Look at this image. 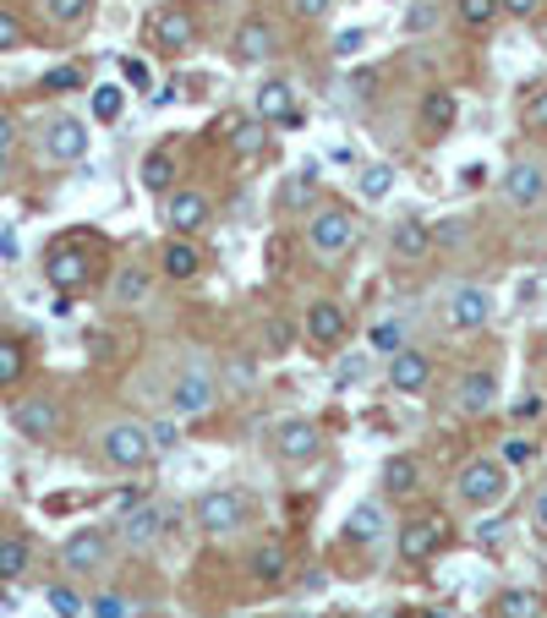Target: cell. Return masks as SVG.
Instances as JSON below:
<instances>
[{
    "mask_svg": "<svg viewBox=\"0 0 547 618\" xmlns=\"http://www.w3.org/2000/svg\"><path fill=\"white\" fill-rule=\"evenodd\" d=\"M465 241V219H438L432 225V247H460Z\"/></svg>",
    "mask_w": 547,
    "mask_h": 618,
    "instance_id": "obj_45",
    "label": "cell"
},
{
    "mask_svg": "<svg viewBox=\"0 0 547 618\" xmlns=\"http://www.w3.org/2000/svg\"><path fill=\"white\" fill-rule=\"evenodd\" d=\"M498 460H504V465H510V470H515V465H526V460H532V444H521V438H510V444L498 449Z\"/></svg>",
    "mask_w": 547,
    "mask_h": 618,
    "instance_id": "obj_50",
    "label": "cell"
},
{
    "mask_svg": "<svg viewBox=\"0 0 547 618\" xmlns=\"http://www.w3.org/2000/svg\"><path fill=\"white\" fill-rule=\"evenodd\" d=\"M208 219H214V203H208L203 192H186V186H181V192H175V186L164 192V225H170L175 236H197Z\"/></svg>",
    "mask_w": 547,
    "mask_h": 618,
    "instance_id": "obj_11",
    "label": "cell"
},
{
    "mask_svg": "<svg viewBox=\"0 0 547 618\" xmlns=\"http://www.w3.org/2000/svg\"><path fill=\"white\" fill-rule=\"evenodd\" d=\"M296 116V88L285 77L258 83V121H290Z\"/></svg>",
    "mask_w": 547,
    "mask_h": 618,
    "instance_id": "obj_26",
    "label": "cell"
},
{
    "mask_svg": "<svg viewBox=\"0 0 547 618\" xmlns=\"http://www.w3.org/2000/svg\"><path fill=\"white\" fill-rule=\"evenodd\" d=\"M159 274L164 280H197L203 274V247L192 236H175L164 252H159Z\"/></svg>",
    "mask_w": 547,
    "mask_h": 618,
    "instance_id": "obj_22",
    "label": "cell"
},
{
    "mask_svg": "<svg viewBox=\"0 0 547 618\" xmlns=\"http://www.w3.org/2000/svg\"><path fill=\"white\" fill-rule=\"evenodd\" d=\"M219 372H214V361L208 356H186L181 367H175V378H170V389H164V405H170V416L175 422H192V416H208L214 405H219Z\"/></svg>",
    "mask_w": 547,
    "mask_h": 618,
    "instance_id": "obj_1",
    "label": "cell"
},
{
    "mask_svg": "<svg viewBox=\"0 0 547 618\" xmlns=\"http://www.w3.org/2000/svg\"><path fill=\"white\" fill-rule=\"evenodd\" d=\"M264 143H269V138H264V121H258V116L230 127V149H236L242 159H258V154H264Z\"/></svg>",
    "mask_w": 547,
    "mask_h": 618,
    "instance_id": "obj_33",
    "label": "cell"
},
{
    "mask_svg": "<svg viewBox=\"0 0 547 618\" xmlns=\"http://www.w3.org/2000/svg\"><path fill=\"white\" fill-rule=\"evenodd\" d=\"M148 44L164 50V55H186V50L197 44L192 11H186V6H159V11L148 17Z\"/></svg>",
    "mask_w": 547,
    "mask_h": 618,
    "instance_id": "obj_7",
    "label": "cell"
},
{
    "mask_svg": "<svg viewBox=\"0 0 547 618\" xmlns=\"http://www.w3.org/2000/svg\"><path fill=\"white\" fill-rule=\"evenodd\" d=\"M454 127V94H443V88H432V94H421V132H449Z\"/></svg>",
    "mask_w": 547,
    "mask_h": 618,
    "instance_id": "obj_28",
    "label": "cell"
},
{
    "mask_svg": "<svg viewBox=\"0 0 547 618\" xmlns=\"http://www.w3.org/2000/svg\"><path fill=\"white\" fill-rule=\"evenodd\" d=\"M164 525H170V514H164L159 503H142V509H127V514H121V531H116V536H121L127 547H153V542L164 536Z\"/></svg>",
    "mask_w": 547,
    "mask_h": 618,
    "instance_id": "obj_19",
    "label": "cell"
},
{
    "mask_svg": "<svg viewBox=\"0 0 547 618\" xmlns=\"http://www.w3.org/2000/svg\"><path fill=\"white\" fill-rule=\"evenodd\" d=\"M307 334H312V345H318V350H340V345H345V334H351V317H345L340 302L318 296V302L307 307Z\"/></svg>",
    "mask_w": 547,
    "mask_h": 618,
    "instance_id": "obj_15",
    "label": "cell"
},
{
    "mask_svg": "<svg viewBox=\"0 0 547 618\" xmlns=\"http://www.w3.org/2000/svg\"><path fill=\"white\" fill-rule=\"evenodd\" d=\"M0 181H6V154H0Z\"/></svg>",
    "mask_w": 547,
    "mask_h": 618,
    "instance_id": "obj_57",
    "label": "cell"
},
{
    "mask_svg": "<svg viewBox=\"0 0 547 618\" xmlns=\"http://www.w3.org/2000/svg\"><path fill=\"white\" fill-rule=\"evenodd\" d=\"M406 28H410V33L438 28V6H432V0H410V6H406Z\"/></svg>",
    "mask_w": 547,
    "mask_h": 618,
    "instance_id": "obj_43",
    "label": "cell"
},
{
    "mask_svg": "<svg viewBox=\"0 0 547 618\" xmlns=\"http://www.w3.org/2000/svg\"><path fill=\"white\" fill-rule=\"evenodd\" d=\"M137 603L132 597H121V592H99L94 603H88V618H132Z\"/></svg>",
    "mask_w": 547,
    "mask_h": 618,
    "instance_id": "obj_38",
    "label": "cell"
},
{
    "mask_svg": "<svg viewBox=\"0 0 547 618\" xmlns=\"http://www.w3.org/2000/svg\"><path fill=\"white\" fill-rule=\"evenodd\" d=\"M274 455L285 465H307L323 455V433H318V422H307V416H285L279 427H274Z\"/></svg>",
    "mask_w": 547,
    "mask_h": 618,
    "instance_id": "obj_8",
    "label": "cell"
},
{
    "mask_svg": "<svg viewBox=\"0 0 547 618\" xmlns=\"http://www.w3.org/2000/svg\"><path fill=\"white\" fill-rule=\"evenodd\" d=\"M532 531L547 542V487H537V498H532Z\"/></svg>",
    "mask_w": 547,
    "mask_h": 618,
    "instance_id": "obj_52",
    "label": "cell"
},
{
    "mask_svg": "<svg viewBox=\"0 0 547 618\" xmlns=\"http://www.w3.org/2000/svg\"><path fill=\"white\" fill-rule=\"evenodd\" d=\"M88 99H94V121H105V127L127 116V88H121V83H99Z\"/></svg>",
    "mask_w": 547,
    "mask_h": 618,
    "instance_id": "obj_30",
    "label": "cell"
},
{
    "mask_svg": "<svg viewBox=\"0 0 547 618\" xmlns=\"http://www.w3.org/2000/svg\"><path fill=\"white\" fill-rule=\"evenodd\" d=\"M279 55V33H274V22L264 17H247L242 28H236V61H247V66H264Z\"/></svg>",
    "mask_w": 547,
    "mask_h": 618,
    "instance_id": "obj_18",
    "label": "cell"
},
{
    "mask_svg": "<svg viewBox=\"0 0 547 618\" xmlns=\"http://www.w3.org/2000/svg\"><path fill=\"white\" fill-rule=\"evenodd\" d=\"M11 143H17V121H11V116H6V110H0V154H6V149H11Z\"/></svg>",
    "mask_w": 547,
    "mask_h": 618,
    "instance_id": "obj_56",
    "label": "cell"
},
{
    "mask_svg": "<svg viewBox=\"0 0 547 618\" xmlns=\"http://www.w3.org/2000/svg\"><path fill=\"white\" fill-rule=\"evenodd\" d=\"M362 372H367V356L345 350V356H340V367H334V389H351V383H362Z\"/></svg>",
    "mask_w": 547,
    "mask_h": 618,
    "instance_id": "obj_41",
    "label": "cell"
},
{
    "mask_svg": "<svg viewBox=\"0 0 547 618\" xmlns=\"http://www.w3.org/2000/svg\"><path fill=\"white\" fill-rule=\"evenodd\" d=\"M307 197H312V181H307V175H301V181H290V186H285V203H296V208H301V203H307Z\"/></svg>",
    "mask_w": 547,
    "mask_h": 618,
    "instance_id": "obj_53",
    "label": "cell"
},
{
    "mask_svg": "<svg viewBox=\"0 0 547 618\" xmlns=\"http://www.w3.org/2000/svg\"><path fill=\"white\" fill-rule=\"evenodd\" d=\"M378 481H384L389 498H416V487H421V460H416V455H389L384 470H378Z\"/></svg>",
    "mask_w": 547,
    "mask_h": 618,
    "instance_id": "obj_24",
    "label": "cell"
},
{
    "mask_svg": "<svg viewBox=\"0 0 547 618\" xmlns=\"http://www.w3.org/2000/svg\"><path fill=\"white\" fill-rule=\"evenodd\" d=\"M395 547H400V559H406V564L432 559V553L443 547V520H406V525H400V536H395Z\"/></svg>",
    "mask_w": 547,
    "mask_h": 618,
    "instance_id": "obj_20",
    "label": "cell"
},
{
    "mask_svg": "<svg viewBox=\"0 0 547 618\" xmlns=\"http://www.w3.org/2000/svg\"><path fill=\"white\" fill-rule=\"evenodd\" d=\"M498 6H504L510 17H537V11H543V0H498Z\"/></svg>",
    "mask_w": 547,
    "mask_h": 618,
    "instance_id": "obj_54",
    "label": "cell"
},
{
    "mask_svg": "<svg viewBox=\"0 0 547 618\" xmlns=\"http://www.w3.org/2000/svg\"><path fill=\"white\" fill-rule=\"evenodd\" d=\"M148 438H153V449H175V444H181L175 416H170V422H148Z\"/></svg>",
    "mask_w": 547,
    "mask_h": 618,
    "instance_id": "obj_47",
    "label": "cell"
},
{
    "mask_svg": "<svg viewBox=\"0 0 547 618\" xmlns=\"http://www.w3.org/2000/svg\"><path fill=\"white\" fill-rule=\"evenodd\" d=\"M192 520H197V531H208V536H236V531L253 520V503H247L236 487H208V492L192 503Z\"/></svg>",
    "mask_w": 547,
    "mask_h": 618,
    "instance_id": "obj_4",
    "label": "cell"
},
{
    "mask_svg": "<svg viewBox=\"0 0 547 618\" xmlns=\"http://www.w3.org/2000/svg\"><path fill=\"white\" fill-rule=\"evenodd\" d=\"M247 570H253V581H264V586H274V581H285V570H290V553H285V542H253V553H247Z\"/></svg>",
    "mask_w": 547,
    "mask_h": 618,
    "instance_id": "obj_25",
    "label": "cell"
},
{
    "mask_svg": "<svg viewBox=\"0 0 547 618\" xmlns=\"http://www.w3.org/2000/svg\"><path fill=\"white\" fill-rule=\"evenodd\" d=\"M148 291H153L148 263H121V269H116V280H110V302H116V307H142V302H148Z\"/></svg>",
    "mask_w": 547,
    "mask_h": 618,
    "instance_id": "obj_23",
    "label": "cell"
},
{
    "mask_svg": "<svg viewBox=\"0 0 547 618\" xmlns=\"http://www.w3.org/2000/svg\"><path fill=\"white\" fill-rule=\"evenodd\" d=\"M44 154L55 159V164H77V159L88 154V127L77 116H55L44 127Z\"/></svg>",
    "mask_w": 547,
    "mask_h": 618,
    "instance_id": "obj_16",
    "label": "cell"
},
{
    "mask_svg": "<svg viewBox=\"0 0 547 618\" xmlns=\"http://www.w3.org/2000/svg\"><path fill=\"white\" fill-rule=\"evenodd\" d=\"M427 383H432V356H427V350H416V345H400V350L389 356V389H395V394H410V400H421V394H427Z\"/></svg>",
    "mask_w": 547,
    "mask_h": 618,
    "instance_id": "obj_10",
    "label": "cell"
},
{
    "mask_svg": "<svg viewBox=\"0 0 547 618\" xmlns=\"http://www.w3.org/2000/svg\"><path fill=\"white\" fill-rule=\"evenodd\" d=\"M362 44H367V33H362V28H345V33L334 39V55H356Z\"/></svg>",
    "mask_w": 547,
    "mask_h": 618,
    "instance_id": "obj_51",
    "label": "cell"
},
{
    "mask_svg": "<svg viewBox=\"0 0 547 618\" xmlns=\"http://www.w3.org/2000/svg\"><path fill=\"white\" fill-rule=\"evenodd\" d=\"M6 50H22V22L11 17V11H0V55Z\"/></svg>",
    "mask_w": 547,
    "mask_h": 618,
    "instance_id": "obj_48",
    "label": "cell"
},
{
    "mask_svg": "<svg viewBox=\"0 0 547 618\" xmlns=\"http://www.w3.org/2000/svg\"><path fill=\"white\" fill-rule=\"evenodd\" d=\"M22 378V350L11 339H0V383H17Z\"/></svg>",
    "mask_w": 547,
    "mask_h": 618,
    "instance_id": "obj_46",
    "label": "cell"
},
{
    "mask_svg": "<svg viewBox=\"0 0 547 618\" xmlns=\"http://www.w3.org/2000/svg\"><path fill=\"white\" fill-rule=\"evenodd\" d=\"M290 339H296L290 317H269V328H264V345H269V356H285V350H290Z\"/></svg>",
    "mask_w": 547,
    "mask_h": 618,
    "instance_id": "obj_42",
    "label": "cell"
},
{
    "mask_svg": "<svg viewBox=\"0 0 547 618\" xmlns=\"http://www.w3.org/2000/svg\"><path fill=\"white\" fill-rule=\"evenodd\" d=\"M44 274H50V285H55V291H83V285L94 280V263H88V252H83V247H55V252H50V263H44Z\"/></svg>",
    "mask_w": 547,
    "mask_h": 618,
    "instance_id": "obj_17",
    "label": "cell"
},
{
    "mask_svg": "<svg viewBox=\"0 0 547 618\" xmlns=\"http://www.w3.org/2000/svg\"><path fill=\"white\" fill-rule=\"evenodd\" d=\"M290 11H296L301 22H318V17H329V11H334V0H290Z\"/></svg>",
    "mask_w": 547,
    "mask_h": 618,
    "instance_id": "obj_49",
    "label": "cell"
},
{
    "mask_svg": "<svg viewBox=\"0 0 547 618\" xmlns=\"http://www.w3.org/2000/svg\"><path fill=\"white\" fill-rule=\"evenodd\" d=\"M493 405H498V378L487 367H471V372L454 378V411L460 416H487Z\"/></svg>",
    "mask_w": 547,
    "mask_h": 618,
    "instance_id": "obj_12",
    "label": "cell"
},
{
    "mask_svg": "<svg viewBox=\"0 0 547 618\" xmlns=\"http://www.w3.org/2000/svg\"><path fill=\"white\" fill-rule=\"evenodd\" d=\"M44 603H50V614L55 618H88V603H83L72 586H50V597H44Z\"/></svg>",
    "mask_w": 547,
    "mask_h": 618,
    "instance_id": "obj_39",
    "label": "cell"
},
{
    "mask_svg": "<svg viewBox=\"0 0 547 618\" xmlns=\"http://www.w3.org/2000/svg\"><path fill=\"white\" fill-rule=\"evenodd\" d=\"M61 564H66L72 575H94V570H105V564H110V536H105L99 525L72 531L66 547H61Z\"/></svg>",
    "mask_w": 547,
    "mask_h": 618,
    "instance_id": "obj_9",
    "label": "cell"
},
{
    "mask_svg": "<svg viewBox=\"0 0 547 618\" xmlns=\"http://www.w3.org/2000/svg\"><path fill=\"white\" fill-rule=\"evenodd\" d=\"M547 603L537 592H526V586H515V592H504L498 597V618H543Z\"/></svg>",
    "mask_w": 547,
    "mask_h": 618,
    "instance_id": "obj_31",
    "label": "cell"
},
{
    "mask_svg": "<svg viewBox=\"0 0 547 618\" xmlns=\"http://www.w3.org/2000/svg\"><path fill=\"white\" fill-rule=\"evenodd\" d=\"M389 186H395V164H362L356 170V197L362 203H384Z\"/></svg>",
    "mask_w": 547,
    "mask_h": 618,
    "instance_id": "obj_29",
    "label": "cell"
},
{
    "mask_svg": "<svg viewBox=\"0 0 547 618\" xmlns=\"http://www.w3.org/2000/svg\"><path fill=\"white\" fill-rule=\"evenodd\" d=\"M142 186H148V192H170V186H175V159L170 154L142 159Z\"/></svg>",
    "mask_w": 547,
    "mask_h": 618,
    "instance_id": "obj_35",
    "label": "cell"
},
{
    "mask_svg": "<svg viewBox=\"0 0 547 618\" xmlns=\"http://www.w3.org/2000/svg\"><path fill=\"white\" fill-rule=\"evenodd\" d=\"M99 455L105 465H116V470H137V465L153 460V438H148V427L142 422H110L105 433H99Z\"/></svg>",
    "mask_w": 547,
    "mask_h": 618,
    "instance_id": "obj_6",
    "label": "cell"
},
{
    "mask_svg": "<svg viewBox=\"0 0 547 618\" xmlns=\"http://www.w3.org/2000/svg\"><path fill=\"white\" fill-rule=\"evenodd\" d=\"M88 77H83V66H55V72H44V88L50 94H72V88H83Z\"/></svg>",
    "mask_w": 547,
    "mask_h": 618,
    "instance_id": "obj_40",
    "label": "cell"
},
{
    "mask_svg": "<svg viewBox=\"0 0 547 618\" xmlns=\"http://www.w3.org/2000/svg\"><path fill=\"white\" fill-rule=\"evenodd\" d=\"M482 181H487V164H465L460 170V186H482Z\"/></svg>",
    "mask_w": 547,
    "mask_h": 618,
    "instance_id": "obj_55",
    "label": "cell"
},
{
    "mask_svg": "<svg viewBox=\"0 0 547 618\" xmlns=\"http://www.w3.org/2000/svg\"><path fill=\"white\" fill-rule=\"evenodd\" d=\"M504 197L515 203V208H537L547 197V170L543 159H515L510 170H504Z\"/></svg>",
    "mask_w": 547,
    "mask_h": 618,
    "instance_id": "obj_14",
    "label": "cell"
},
{
    "mask_svg": "<svg viewBox=\"0 0 547 618\" xmlns=\"http://www.w3.org/2000/svg\"><path fill=\"white\" fill-rule=\"evenodd\" d=\"M510 465L498 460V455H476V460L460 465V476H454V498L465 503V509H493V503H504L510 498Z\"/></svg>",
    "mask_w": 547,
    "mask_h": 618,
    "instance_id": "obj_2",
    "label": "cell"
},
{
    "mask_svg": "<svg viewBox=\"0 0 547 618\" xmlns=\"http://www.w3.org/2000/svg\"><path fill=\"white\" fill-rule=\"evenodd\" d=\"M521 121H526V132H547V88H537V94L526 99Z\"/></svg>",
    "mask_w": 547,
    "mask_h": 618,
    "instance_id": "obj_44",
    "label": "cell"
},
{
    "mask_svg": "<svg viewBox=\"0 0 547 618\" xmlns=\"http://www.w3.org/2000/svg\"><path fill=\"white\" fill-rule=\"evenodd\" d=\"M44 17L55 28H83L94 17V0H44Z\"/></svg>",
    "mask_w": 547,
    "mask_h": 618,
    "instance_id": "obj_32",
    "label": "cell"
},
{
    "mask_svg": "<svg viewBox=\"0 0 547 618\" xmlns=\"http://www.w3.org/2000/svg\"><path fill=\"white\" fill-rule=\"evenodd\" d=\"M356 236H362V225L351 208H312V219H307V247L318 263H340L356 247Z\"/></svg>",
    "mask_w": 547,
    "mask_h": 618,
    "instance_id": "obj_3",
    "label": "cell"
},
{
    "mask_svg": "<svg viewBox=\"0 0 547 618\" xmlns=\"http://www.w3.org/2000/svg\"><path fill=\"white\" fill-rule=\"evenodd\" d=\"M384 509L378 503H356L351 514H345V542H356V547H373L378 536H384Z\"/></svg>",
    "mask_w": 547,
    "mask_h": 618,
    "instance_id": "obj_27",
    "label": "cell"
},
{
    "mask_svg": "<svg viewBox=\"0 0 547 618\" xmlns=\"http://www.w3.org/2000/svg\"><path fill=\"white\" fill-rule=\"evenodd\" d=\"M11 422H17V433H22V438L50 444V438H55V427H61V411H55V400L28 394V400H17V405H11Z\"/></svg>",
    "mask_w": 547,
    "mask_h": 618,
    "instance_id": "obj_13",
    "label": "cell"
},
{
    "mask_svg": "<svg viewBox=\"0 0 547 618\" xmlns=\"http://www.w3.org/2000/svg\"><path fill=\"white\" fill-rule=\"evenodd\" d=\"M28 570V542L22 536H0V581H17Z\"/></svg>",
    "mask_w": 547,
    "mask_h": 618,
    "instance_id": "obj_37",
    "label": "cell"
},
{
    "mask_svg": "<svg viewBox=\"0 0 547 618\" xmlns=\"http://www.w3.org/2000/svg\"><path fill=\"white\" fill-rule=\"evenodd\" d=\"M498 11H504L498 0H454V17H460L465 28H476V33H482V28H493V22H498Z\"/></svg>",
    "mask_w": 547,
    "mask_h": 618,
    "instance_id": "obj_34",
    "label": "cell"
},
{
    "mask_svg": "<svg viewBox=\"0 0 547 618\" xmlns=\"http://www.w3.org/2000/svg\"><path fill=\"white\" fill-rule=\"evenodd\" d=\"M367 345H373L378 356H395V350L406 345V328H400V317H384V323H373V334H367Z\"/></svg>",
    "mask_w": 547,
    "mask_h": 618,
    "instance_id": "obj_36",
    "label": "cell"
},
{
    "mask_svg": "<svg viewBox=\"0 0 547 618\" xmlns=\"http://www.w3.org/2000/svg\"><path fill=\"white\" fill-rule=\"evenodd\" d=\"M443 328L449 334H482L487 323H493V291H482V285H449L443 291Z\"/></svg>",
    "mask_w": 547,
    "mask_h": 618,
    "instance_id": "obj_5",
    "label": "cell"
},
{
    "mask_svg": "<svg viewBox=\"0 0 547 618\" xmlns=\"http://www.w3.org/2000/svg\"><path fill=\"white\" fill-rule=\"evenodd\" d=\"M389 252H395L400 263H421V258L432 252V225L416 219V214L395 219V230H389Z\"/></svg>",
    "mask_w": 547,
    "mask_h": 618,
    "instance_id": "obj_21",
    "label": "cell"
}]
</instances>
